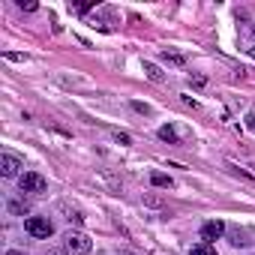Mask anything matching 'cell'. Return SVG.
Listing matches in <instances>:
<instances>
[{
  "label": "cell",
  "instance_id": "12",
  "mask_svg": "<svg viewBox=\"0 0 255 255\" xmlns=\"http://www.w3.org/2000/svg\"><path fill=\"white\" fill-rule=\"evenodd\" d=\"M132 108H135L138 114H150V105H144V102H132Z\"/></svg>",
  "mask_w": 255,
  "mask_h": 255
},
{
  "label": "cell",
  "instance_id": "19",
  "mask_svg": "<svg viewBox=\"0 0 255 255\" xmlns=\"http://www.w3.org/2000/svg\"><path fill=\"white\" fill-rule=\"evenodd\" d=\"M6 255H27V252H21V249H6Z\"/></svg>",
  "mask_w": 255,
  "mask_h": 255
},
{
  "label": "cell",
  "instance_id": "15",
  "mask_svg": "<svg viewBox=\"0 0 255 255\" xmlns=\"http://www.w3.org/2000/svg\"><path fill=\"white\" fill-rule=\"evenodd\" d=\"M144 204H150V207H159V204H162V201H159V198H156V195H147V198H144Z\"/></svg>",
  "mask_w": 255,
  "mask_h": 255
},
{
  "label": "cell",
  "instance_id": "17",
  "mask_svg": "<svg viewBox=\"0 0 255 255\" xmlns=\"http://www.w3.org/2000/svg\"><path fill=\"white\" fill-rule=\"evenodd\" d=\"M75 9H78V12H90V9H93V3H78Z\"/></svg>",
  "mask_w": 255,
  "mask_h": 255
},
{
  "label": "cell",
  "instance_id": "4",
  "mask_svg": "<svg viewBox=\"0 0 255 255\" xmlns=\"http://www.w3.org/2000/svg\"><path fill=\"white\" fill-rule=\"evenodd\" d=\"M21 168H24V162L15 153H9V150L0 153V174H3V177H18Z\"/></svg>",
  "mask_w": 255,
  "mask_h": 255
},
{
  "label": "cell",
  "instance_id": "5",
  "mask_svg": "<svg viewBox=\"0 0 255 255\" xmlns=\"http://www.w3.org/2000/svg\"><path fill=\"white\" fill-rule=\"evenodd\" d=\"M225 222L222 219H210V222H204L201 225V243H210V240H219L222 234H225Z\"/></svg>",
  "mask_w": 255,
  "mask_h": 255
},
{
  "label": "cell",
  "instance_id": "16",
  "mask_svg": "<svg viewBox=\"0 0 255 255\" xmlns=\"http://www.w3.org/2000/svg\"><path fill=\"white\" fill-rule=\"evenodd\" d=\"M18 6H21L24 12H33V9H36V3H24V0H18Z\"/></svg>",
  "mask_w": 255,
  "mask_h": 255
},
{
  "label": "cell",
  "instance_id": "6",
  "mask_svg": "<svg viewBox=\"0 0 255 255\" xmlns=\"http://www.w3.org/2000/svg\"><path fill=\"white\" fill-rule=\"evenodd\" d=\"M144 75H147L150 81H156V84H162V81H165V72H162L153 60H144Z\"/></svg>",
  "mask_w": 255,
  "mask_h": 255
},
{
  "label": "cell",
  "instance_id": "7",
  "mask_svg": "<svg viewBox=\"0 0 255 255\" xmlns=\"http://www.w3.org/2000/svg\"><path fill=\"white\" fill-rule=\"evenodd\" d=\"M150 183H153L156 189H171V186H174V180H171L168 174H162V171H153V174H150Z\"/></svg>",
  "mask_w": 255,
  "mask_h": 255
},
{
  "label": "cell",
  "instance_id": "2",
  "mask_svg": "<svg viewBox=\"0 0 255 255\" xmlns=\"http://www.w3.org/2000/svg\"><path fill=\"white\" fill-rule=\"evenodd\" d=\"M24 231H27L30 237L48 240V237L54 234V225H51V219H48V216H27V219H24Z\"/></svg>",
  "mask_w": 255,
  "mask_h": 255
},
{
  "label": "cell",
  "instance_id": "3",
  "mask_svg": "<svg viewBox=\"0 0 255 255\" xmlns=\"http://www.w3.org/2000/svg\"><path fill=\"white\" fill-rule=\"evenodd\" d=\"M18 189L27 192V195H42V192L48 189V183H45L42 174H36V171H24V174L18 177Z\"/></svg>",
  "mask_w": 255,
  "mask_h": 255
},
{
  "label": "cell",
  "instance_id": "9",
  "mask_svg": "<svg viewBox=\"0 0 255 255\" xmlns=\"http://www.w3.org/2000/svg\"><path fill=\"white\" fill-rule=\"evenodd\" d=\"M159 138L168 141V144H180V138H177V132L171 129V126H159Z\"/></svg>",
  "mask_w": 255,
  "mask_h": 255
},
{
  "label": "cell",
  "instance_id": "14",
  "mask_svg": "<svg viewBox=\"0 0 255 255\" xmlns=\"http://www.w3.org/2000/svg\"><path fill=\"white\" fill-rule=\"evenodd\" d=\"M189 81H192V84H195V87H204V84H207V81H204V75H192V78H189Z\"/></svg>",
  "mask_w": 255,
  "mask_h": 255
},
{
  "label": "cell",
  "instance_id": "8",
  "mask_svg": "<svg viewBox=\"0 0 255 255\" xmlns=\"http://www.w3.org/2000/svg\"><path fill=\"white\" fill-rule=\"evenodd\" d=\"M6 207H9V213H18V216H24V213L30 210V204H27V201H21V198H9V201H6Z\"/></svg>",
  "mask_w": 255,
  "mask_h": 255
},
{
  "label": "cell",
  "instance_id": "13",
  "mask_svg": "<svg viewBox=\"0 0 255 255\" xmlns=\"http://www.w3.org/2000/svg\"><path fill=\"white\" fill-rule=\"evenodd\" d=\"M114 141H117V144H129L132 138H129V135H126V132H117V135H114Z\"/></svg>",
  "mask_w": 255,
  "mask_h": 255
},
{
  "label": "cell",
  "instance_id": "10",
  "mask_svg": "<svg viewBox=\"0 0 255 255\" xmlns=\"http://www.w3.org/2000/svg\"><path fill=\"white\" fill-rule=\"evenodd\" d=\"M162 60H165V63H171V66H183V63H186V60H183V54H177V51H168V48L162 51Z\"/></svg>",
  "mask_w": 255,
  "mask_h": 255
},
{
  "label": "cell",
  "instance_id": "20",
  "mask_svg": "<svg viewBox=\"0 0 255 255\" xmlns=\"http://www.w3.org/2000/svg\"><path fill=\"white\" fill-rule=\"evenodd\" d=\"M249 54H252V57H255V48H249Z\"/></svg>",
  "mask_w": 255,
  "mask_h": 255
},
{
  "label": "cell",
  "instance_id": "18",
  "mask_svg": "<svg viewBox=\"0 0 255 255\" xmlns=\"http://www.w3.org/2000/svg\"><path fill=\"white\" fill-rule=\"evenodd\" d=\"M246 126H249V129L255 132V114H249V117H246Z\"/></svg>",
  "mask_w": 255,
  "mask_h": 255
},
{
  "label": "cell",
  "instance_id": "1",
  "mask_svg": "<svg viewBox=\"0 0 255 255\" xmlns=\"http://www.w3.org/2000/svg\"><path fill=\"white\" fill-rule=\"evenodd\" d=\"M93 243L84 231H66L63 234V252L66 255H90Z\"/></svg>",
  "mask_w": 255,
  "mask_h": 255
},
{
  "label": "cell",
  "instance_id": "11",
  "mask_svg": "<svg viewBox=\"0 0 255 255\" xmlns=\"http://www.w3.org/2000/svg\"><path fill=\"white\" fill-rule=\"evenodd\" d=\"M189 255H216V249H213L210 243H195V246L189 249Z\"/></svg>",
  "mask_w": 255,
  "mask_h": 255
}]
</instances>
